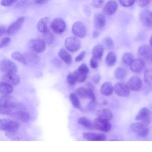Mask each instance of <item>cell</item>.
Segmentation results:
<instances>
[{"label": "cell", "instance_id": "44dd1931", "mask_svg": "<svg viewBox=\"0 0 152 152\" xmlns=\"http://www.w3.org/2000/svg\"><path fill=\"white\" fill-rule=\"evenodd\" d=\"M83 136L89 141H104L106 140V137L104 135L95 132H85Z\"/></svg>", "mask_w": 152, "mask_h": 152}, {"label": "cell", "instance_id": "52a82bcc", "mask_svg": "<svg viewBox=\"0 0 152 152\" xmlns=\"http://www.w3.org/2000/svg\"><path fill=\"white\" fill-rule=\"evenodd\" d=\"M29 47L34 52L42 53L46 49V43L43 39H33L29 41Z\"/></svg>", "mask_w": 152, "mask_h": 152}, {"label": "cell", "instance_id": "30bf717a", "mask_svg": "<svg viewBox=\"0 0 152 152\" xmlns=\"http://www.w3.org/2000/svg\"><path fill=\"white\" fill-rule=\"evenodd\" d=\"M71 30L77 37L83 38L86 35V28L84 24L80 21H77L74 23Z\"/></svg>", "mask_w": 152, "mask_h": 152}, {"label": "cell", "instance_id": "4dcf8cb0", "mask_svg": "<svg viewBox=\"0 0 152 152\" xmlns=\"http://www.w3.org/2000/svg\"><path fill=\"white\" fill-rule=\"evenodd\" d=\"M11 58L13 59H14V60H15V61H18V62L23 64H24V65L27 64V62H26V61L24 58V56L23 54H21L19 52H13L11 55Z\"/></svg>", "mask_w": 152, "mask_h": 152}, {"label": "cell", "instance_id": "484cf974", "mask_svg": "<svg viewBox=\"0 0 152 152\" xmlns=\"http://www.w3.org/2000/svg\"><path fill=\"white\" fill-rule=\"evenodd\" d=\"M58 56L66 64H70L72 62V57L69 52L64 49H61L58 52Z\"/></svg>", "mask_w": 152, "mask_h": 152}, {"label": "cell", "instance_id": "816d5d0a", "mask_svg": "<svg viewBox=\"0 0 152 152\" xmlns=\"http://www.w3.org/2000/svg\"><path fill=\"white\" fill-rule=\"evenodd\" d=\"M6 28L3 26H0V37L6 32Z\"/></svg>", "mask_w": 152, "mask_h": 152}, {"label": "cell", "instance_id": "f35d334b", "mask_svg": "<svg viewBox=\"0 0 152 152\" xmlns=\"http://www.w3.org/2000/svg\"><path fill=\"white\" fill-rule=\"evenodd\" d=\"M12 109L7 107L3 104H0V114L1 115H10L12 112Z\"/></svg>", "mask_w": 152, "mask_h": 152}, {"label": "cell", "instance_id": "c3c4849f", "mask_svg": "<svg viewBox=\"0 0 152 152\" xmlns=\"http://www.w3.org/2000/svg\"><path fill=\"white\" fill-rule=\"evenodd\" d=\"M135 1H137L138 5L142 8L145 7L150 2V0H135Z\"/></svg>", "mask_w": 152, "mask_h": 152}, {"label": "cell", "instance_id": "603a6c76", "mask_svg": "<svg viewBox=\"0 0 152 152\" xmlns=\"http://www.w3.org/2000/svg\"><path fill=\"white\" fill-rule=\"evenodd\" d=\"M94 24L97 28H102L106 24V18L104 15L101 13L96 14L94 16Z\"/></svg>", "mask_w": 152, "mask_h": 152}, {"label": "cell", "instance_id": "7402d4cb", "mask_svg": "<svg viewBox=\"0 0 152 152\" xmlns=\"http://www.w3.org/2000/svg\"><path fill=\"white\" fill-rule=\"evenodd\" d=\"M97 118L100 119L109 121L112 119L113 115L112 112L109 109H102L98 110L97 113Z\"/></svg>", "mask_w": 152, "mask_h": 152}, {"label": "cell", "instance_id": "7c38bea8", "mask_svg": "<svg viewBox=\"0 0 152 152\" xmlns=\"http://www.w3.org/2000/svg\"><path fill=\"white\" fill-rule=\"evenodd\" d=\"M126 85L129 90L132 91H138L142 87V83L138 77L133 76L129 79Z\"/></svg>", "mask_w": 152, "mask_h": 152}, {"label": "cell", "instance_id": "836d02e7", "mask_svg": "<svg viewBox=\"0 0 152 152\" xmlns=\"http://www.w3.org/2000/svg\"><path fill=\"white\" fill-rule=\"evenodd\" d=\"M134 60V56L131 53L126 52L125 53L122 58V62L127 65H129Z\"/></svg>", "mask_w": 152, "mask_h": 152}, {"label": "cell", "instance_id": "f1b7e54d", "mask_svg": "<svg viewBox=\"0 0 152 152\" xmlns=\"http://www.w3.org/2000/svg\"><path fill=\"white\" fill-rule=\"evenodd\" d=\"M116 55L113 52H109L107 55L105 59L106 64L110 66L114 65L116 61Z\"/></svg>", "mask_w": 152, "mask_h": 152}, {"label": "cell", "instance_id": "74e56055", "mask_svg": "<svg viewBox=\"0 0 152 152\" xmlns=\"http://www.w3.org/2000/svg\"><path fill=\"white\" fill-rule=\"evenodd\" d=\"M43 37H44V40H43L44 42L48 44L52 43L54 40L53 35L49 31L45 33L43 35Z\"/></svg>", "mask_w": 152, "mask_h": 152}, {"label": "cell", "instance_id": "277c9868", "mask_svg": "<svg viewBox=\"0 0 152 152\" xmlns=\"http://www.w3.org/2000/svg\"><path fill=\"white\" fill-rule=\"evenodd\" d=\"M17 70L16 65L11 61L4 59L0 61V71L5 74L15 73Z\"/></svg>", "mask_w": 152, "mask_h": 152}, {"label": "cell", "instance_id": "6da1fadb", "mask_svg": "<svg viewBox=\"0 0 152 152\" xmlns=\"http://www.w3.org/2000/svg\"><path fill=\"white\" fill-rule=\"evenodd\" d=\"M19 124L15 121L7 119H0V130L6 131L7 134H12L19 128Z\"/></svg>", "mask_w": 152, "mask_h": 152}, {"label": "cell", "instance_id": "f6af8a7d", "mask_svg": "<svg viewBox=\"0 0 152 152\" xmlns=\"http://www.w3.org/2000/svg\"><path fill=\"white\" fill-rule=\"evenodd\" d=\"M78 70L83 73L86 74H87L88 72H89V69L88 68V66L85 64H83L81 65H80V66L78 68Z\"/></svg>", "mask_w": 152, "mask_h": 152}, {"label": "cell", "instance_id": "ab89813d", "mask_svg": "<svg viewBox=\"0 0 152 152\" xmlns=\"http://www.w3.org/2000/svg\"><path fill=\"white\" fill-rule=\"evenodd\" d=\"M103 43L104 45V46L108 48V49H111L113 48V40L109 37H106L103 39Z\"/></svg>", "mask_w": 152, "mask_h": 152}, {"label": "cell", "instance_id": "e0dca14e", "mask_svg": "<svg viewBox=\"0 0 152 152\" xmlns=\"http://www.w3.org/2000/svg\"><path fill=\"white\" fill-rule=\"evenodd\" d=\"M131 69L134 72H141L145 66L144 61L141 58L134 59L129 65Z\"/></svg>", "mask_w": 152, "mask_h": 152}, {"label": "cell", "instance_id": "7bdbcfd3", "mask_svg": "<svg viewBox=\"0 0 152 152\" xmlns=\"http://www.w3.org/2000/svg\"><path fill=\"white\" fill-rule=\"evenodd\" d=\"M17 0H1V4L4 7H10L13 5Z\"/></svg>", "mask_w": 152, "mask_h": 152}, {"label": "cell", "instance_id": "bcb514c9", "mask_svg": "<svg viewBox=\"0 0 152 152\" xmlns=\"http://www.w3.org/2000/svg\"><path fill=\"white\" fill-rule=\"evenodd\" d=\"M90 65L91 66V67L92 68H96L98 67V61H97V59L94 58V57H92L90 61Z\"/></svg>", "mask_w": 152, "mask_h": 152}, {"label": "cell", "instance_id": "11a10c76", "mask_svg": "<svg viewBox=\"0 0 152 152\" xmlns=\"http://www.w3.org/2000/svg\"><path fill=\"white\" fill-rule=\"evenodd\" d=\"M150 45L151 47H152V36H151V37L150 38Z\"/></svg>", "mask_w": 152, "mask_h": 152}, {"label": "cell", "instance_id": "db71d44e", "mask_svg": "<svg viewBox=\"0 0 152 152\" xmlns=\"http://www.w3.org/2000/svg\"><path fill=\"white\" fill-rule=\"evenodd\" d=\"M99 33H98L97 31H94L93 32V37H94V38H96V37H98V36H99Z\"/></svg>", "mask_w": 152, "mask_h": 152}, {"label": "cell", "instance_id": "6f0895ef", "mask_svg": "<svg viewBox=\"0 0 152 152\" xmlns=\"http://www.w3.org/2000/svg\"><path fill=\"white\" fill-rule=\"evenodd\" d=\"M151 14H152V11H151Z\"/></svg>", "mask_w": 152, "mask_h": 152}, {"label": "cell", "instance_id": "ffe728a7", "mask_svg": "<svg viewBox=\"0 0 152 152\" xmlns=\"http://www.w3.org/2000/svg\"><path fill=\"white\" fill-rule=\"evenodd\" d=\"M10 116H11V117L14 118L15 120L20 121L22 122H26L30 118L29 114L27 112L23 110L12 112Z\"/></svg>", "mask_w": 152, "mask_h": 152}, {"label": "cell", "instance_id": "5bb4252c", "mask_svg": "<svg viewBox=\"0 0 152 152\" xmlns=\"http://www.w3.org/2000/svg\"><path fill=\"white\" fill-rule=\"evenodd\" d=\"M93 126L99 130L107 132L111 129L112 125L109 121L97 118L93 122Z\"/></svg>", "mask_w": 152, "mask_h": 152}, {"label": "cell", "instance_id": "7dc6e473", "mask_svg": "<svg viewBox=\"0 0 152 152\" xmlns=\"http://www.w3.org/2000/svg\"><path fill=\"white\" fill-rule=\"evenodd\" d=\"M11 42V39L9 37H5L1 40L0 42V48H2L7 45H8Z\"/></svg>", "mask_w": 152, "mask_h": 152}, {"label": "cell", "instance_id": "e575fe53", "mask_svg": "<svg viewBox=\"0 0 152 152\" xmlns=\"http://www.w3.org/2000/svg\"><path fill=\"white\" fill-rule=\"evenodd\" d=\"M144 80L147 84H152V68L145 70L144 74Z\"/></svg>", "mask_w": 152, "mask_h": 152}, {"label": "cell", "instance_id": "8fae6325", "mask_svg": "<svg viewBox=\"0 0 152 152\" xmlns=\"http://www.w3.org/2000/svg\"><path fill=\"white\" fill-rule=\"evenodd\" d=\"M113 90L116 94L121 97H126L130 93V90L128 87L124 83H116L113 87Z\"/></svg>", "mask_w": 152, "mask_h": 152}, {"label": "cell", "instance_id": "f907efd6", "mask_svg": "<svg viewBox=\"0 0 152 152\" xmlns=\"http://www.w3.org/2000/svg\"><path fill=\"white\" fill-rule=\"evenodd\" d=\"M49 0H34V3L37 5H43L46 3Z\"/></svg>", "mask_w": 152, "mask_h": 152}, {"label": "cell", "instance_id": "d6986e66", "mask_svg": "<svg viewBox=\"0 0 152 152\" xmlns=\"http://www.w3.org/2000/svg\"><path fill=\"white\" fill-rule=\"evenodd\" d=\"M118 7V4L115 1L110 0L104 5L103 7V12L108 15H112L115 13Z\"/></svg>", "mask_w": 152, "mask_h": 152}, {"label": "cell", "instance_id": "4316f807", "mask_svg": "<svg viewBox=\"0 0 152 152\" xmlns=\"http://www.w3.org/2000/svg\"><path fill=\"white\" fill-rule=\"evenodd\" d=\"M13 91V87L5 81H0V93L9 94Z\"/></svg>", "mask_w": 152, "mask_h": 152}, {"label": "cell", "instance_id": "b9f144b4", "mask_svg": "<svg viewBox=\"0 0 152 152\" xmlns=\"http://www.w3.org/2000/svg\"><path fill=\"white\" fill-rule=\"evenodd\" d=\"M66 80H67V82L71 86L74 85L77 82V80L73 73H71L67 75Z\"/></svg>", "mask_w": 152, "mask_h": 152}, {"label": "cell", "instance_id": "3957f363", "mask_svg": "<svg viewBox=\"0 0 152 152\" xmlns=\"http://www.w3.org/2000/svg\"><path fill=\"white\" fill-rule=\"evenodd\" d=\"M0 104L8 107L11 109H19L21 106V104L17 102L14 97L8 94H3L0 97Z\"/></svg>", "mask_w": 152, "mask_h": 152}, {"label": "cell", "instance_id": "ac0fdd59", "mask_svg": "<svg viewBox=\"0 0 152 152\" xmlns=\"http://www.w3.org/2000/svg\"><path fill=\"white\" fill-rule=\"evenodd\" d=\"M2 80L3 81L13 86H17L20 83V78L15 73L5 74L2 77Z\"/></svg>", "mask_w": 152, "mask_h": 152}, {"label": "cell", "instance_id": "5b68a950", "mask_svg": "<svg viewBox=\"0 0 152 152\" xmlns=\"http://www.w3.org/2000/svg\"><path fill=\"white\" fill-rule=\"evenodd\" d=\"M80 46V41L76 36H69L65 40V46L70 52H74L77 51Z\"/></svg>", "mask_w": 152, "mask_h": 152}, {"label": "cell", "instance_id": "f5cc1de1", "mask_svg": "<svg viewBox=\"0 0 152 152\" xmlns=\"http://www.w3.org/2000/svg\"><path fill=\"white\" fill-rule=\"evenodd\" d=\"M92 80L94 83H97L100 80V76L99 75H96L93 76V77L92 78Z\"/></svg>", "mask_w": 152, "mask_h": 152}, {"label": "cell", "instance_id": "2e32d148", "mask_svg": "<svg viewBox=\"0 0 152 152\" xmlns=\"http://www.w3.org/2000/svg\"><path fill=\"white\" fill-rule=\"evenodd\" d=\"M140 20L146 27H152V14L148 10H143L140 13Z\"/></svg>", "mask_w": 152, "mask_h": 152}, {"label": "cell", "instance_id": "d590c367", "mask_svg": "<svg viewBox=\"0 0 152 152\" xmlns=\"http://www.w3.org/2000/svg\"><path fill=\"white\" fill-rule=\"evenodd\" d=\"M73 74H74L75 77V78L77 80V81H78V82H83L84 81L86 80V78H87V75L86 74H84V73H83L80 71H79L78 69L75 71Z\"/></svg>", "mask_w": 152, "mask_h": 152}, {"label": "cell", "instance_id": "9c48e42d", "mask_svg": "<svg viewBox=\"0 0 152 152\" xmlns=\"http://www.w3.org/2000/svg\"><path fill=\"white\" fill-rule=\"evenodd\" d=\"M25 21L24 17H18L14 22L11 23L7 28L6 31L8 34H14L17 32L23 26Z\"/></svg>", "mask_w": 152, "mask_h": 152}, {"label": "cell", "instance_id": "d6a6232c", "mask_svg": "<svg viewBox=\"0 0 152 152\" xmlns=\"http://www.w3.org/2000/svg\"><path fill=\"white\" fill-rule=\"evenodd\" d=\"M69 100L72 104V106L77 109H79L80 107V103L78 99L77 95L75 93H71L69 94Z\"/></svg>", "mask_w": 152, "mask_h": 152}, {"label": "cell", "instance_id": "d4e9b609", "mask_svg": "<svg viewBox=\"0 0 152 152\" xmlns=\"http://www.w3.org/2000/svg\"><path fill=\"white\" fill-rule=\"evenodd\" d=\"M27 63L37 64L39 62V57L33 52H27L23 54Z\"/></svg>", "mask_w": 152, "mask_h": 152}, {"label": "cell", "instance_id": "4fadbf2b", "mask_svg": "<svg viewBox=\"0 0 152 152\" xmlns=\"http://www.w3.org/2000/svg\"><path fill=\"white\" fill-rule=\"evenodd\" d=\"M138 56L142 59H150L152 56V49L148 45H142L138 49Z\"/></svg>", "mask_w": 152, "mask_h": 152}, {"label": "cell", "instance_id": "cb8c5ba5", "mask_svg": "<svg viewBox=\"0 0 152 152\" xmlns=\"http://www.w3.org/2000/svg\"><path fill=\"white\" fill-rule=\"evenodd\" d=\"M113 91V87L112 84L109 82L104 83L100 89V91L102 94L105 96H109L111 95Z\"/></svg>", "mask_w": 152, "mask_h": 152}, {"label": "cell", "instance_id": "9a60e30c", "mask_svg": "<svg viewBox=\"0 0 152 152\" xmlns=\"http://www.w3.org/2000/svg\"><path fill=\"white\" fill-rule=\"evenodd\" d=\"M50 19L48 17H43L37 22L36 27L38 31L42 33H45L49 30Z\"/></svg>", "mask_w": 152, "mask_h": 152}, {"label": "cell", "instance_id": "60d3db41", "mask_svg": "<svg viewBox=\"0 0 152 152\" xmlns=\"http://www.w3.org/2000/svg\"><path fill=\"white\" fill-rule=\"evenodd\" d=\"M120 4L124 7L132 6L135 2V0H119Z\"/></svg>", "mask_w": 152, "mask_h": 152}, {"label": "cell", "instance_id": "ba28073f", "mask_svg": "<svg viewBox=\"0 0 152 152\" xmlns=\"http://www.w3.org/2000/svg\"><path fill=\"white\" fill-rule=\"evenodd\" d=\"M131 128L135 134L141 137H146L149 132V129L147 125L140 122L132 124L131 125Z\"/></svg>", "mask_w": 152, "mask_h": 152}, {"label": "cell", "instance_id": "ee69618b", "mask_svg": "<svg viewBox=\"0 0 152 152\" xmlns=\"http://www.w3.org/2000/svg\"><path fill=\"white\" fill-rule=\"evenodd\" d=\"M104 2V0H93L92 5L94 8H100L102 7Z\"/></svg>", "mask_w": 152, "mask_h": 152}, {"label": "cell", "instance_id": "7a4b0ae2", "mask_svg": "<svg viewBox=\"0 0 152 152\" xmlns=\"http://www.w3.org/2000/svg\"><path fill=\"white\" fill-rule=\"evenodd\" d=\"M152 114L150 109L147 107L141 108L135 116V119L147 125L151 121Z\"/></svg>", "mask_w": 152, "mask_h": 152}, {"label": "cell", "instance_id": "f546056e", "mask_svg": "<svg viewBox=\"0 0 152 152\" xmlns=\"http://www.w3.org/2000/svg\"><path fill=\"white\" fill-rule=\"evenodd\" d=\"M78 123L80 125L83 126L84 127H86L88 129H91L94 127L93 123H92V122L90 119L86 117L83 116L79 118L78 119Z\"/></svg>", "mask_w": 152, "mask_h": 152}, {"label": "cell", "instance_id": "8d00e7d4", "mask_svg": "<svg viewBox=\"0 0 152 152\" xmlns=\"http://www.w3.org/2000/svg\"><path fill=\"white\" fill-rule=\"evenodd\" d=\"M88 88H85L83 87H80L78 88L76 90L77 94L82 98L87 97L88 95Z\"/></svg>", "mask_w": 152, "mask_h": 152}, {"label": "cell", "instance_id": "9f6ffc18", "mask_svg": "<svg viewBox=\"0 0 152 152\" xmlns=\"http://www.w3.org/2000/svg\"><path fill=\"white\" fill-rule=\"evenodd\" d=\"M150 61H151V63H152V56H151V58H150Z\"/></svg>", "mask_w": 152, "mask_h": 152}, {"label": "cell", "instance_id": "8992f818", "mask_svg": "<svg viewBox=\"0 0 152 152\" xmlns=\"http://www.w3.org/2000/svg\"><path fill=\"white\" fill-rule=\"evenodd\" d=\"M51 29L57 34H61L65 30L66 24L65 21L59 17L54 18L50 23Z\"/></svg>", "mask_w": 152, "mask_h": 152}, {"label": "cell", "instance_id": "681fc988", "mask_svg": "<svg viewBox=\"0 0 152 152\" xmlns=\"http://www.w3.org/2000/svg\"><path fill=\"white\" fill-rule=\"evenodd\" d=\"M85 56H86V52L83 51V52H80L78 55L77 56V57L75 59V61L76 62H80L83 59V58L85 57Z\"/></svg>", "mask_w": 152, "mask_h": 152}, {"label": "cell", "instance_id": "83f0119b", "mask_svg": "<svg viewBox=\"0 0 152 152\" xmlns=\"http://www.w3.org/2000/svg\"><path fill=\"white\" fill-rule=\"evenodd\" d=\"M103 47L102 45H96L92 49L93 56L98 59H100L103 53Z\"/></svg>", "mask_w": 152, "mask_h": 152}, {"label": "cell", "instance_id": "1f68e13d", "mask_svg": "<svg viewBox=\"0 0 152 152\" xmlns=\"http://www.w3.org/2000/svg\"><path fill=\"white\" fill-rule=\"evenodd\" d=\"M115 77L118 80H123L126 75V70L122 67H118L115 71Z\"/></svg>", "mask_w": 152, "mask_h": 152}]
</instances>
